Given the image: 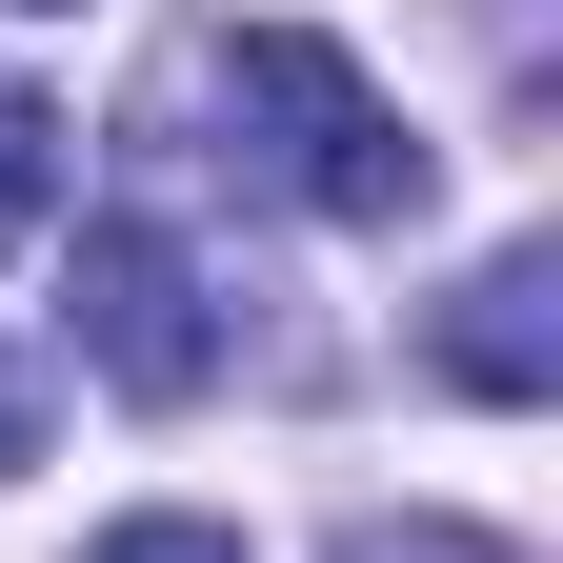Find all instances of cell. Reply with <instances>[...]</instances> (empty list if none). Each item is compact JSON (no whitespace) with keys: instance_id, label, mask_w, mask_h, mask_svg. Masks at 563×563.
Returning <instances> with one entry per match:
<instances>
[{"instance_id":"cell-6","label":"cell","mask_w":563,"mask_h":563,"mask_svg":"<svg viewBox=\"0 0 563 563\" xmlns=\"http://www.w3.org/2000/svg\"><path fill=\"white\" fill-rule=\"evenodd\" d=\"M342 563H504V543H483V523H363Z\"/></svg>"},{"instance_id":"cell-7","label":"cell","mask_w":563,"mask_h":563,"mask_svg":"<svg viewBox=\"0 0 563 563\" xmlns=\"http://www.w3.org/2000/svg\"><path fill=\"white\" fill-rule=\"evenodd\" d=\"M21 463H41V383L0 363V483H21Z\"/></svg>"},{"instance_id":"cell-2","label":"cell","mask_w":563,"mask_h":563,"mask_svg":"<svg viewBox=\"0 0 563 563\" xmlns=\"http://www.w3.org/2000/svg\"><path fill=\"white\" fill-rule=\"evenodd\" d=\"M81 363L121 402H201L222 383V322H201V262L162 222H81Z\"/></svg>"},{"instance_id":"cell-1","label":"cell","mask_w":563,"mask_h":563,"mask_svg":"<svg viewBox=\"0 0 563 563\" xmlns=\"http://www.w3.org/2000/svg\"><path fill=\"white\" fill-rule=\"evenodd\" d=\"M222 101L262 121V162L302 181L322 222H422V181H443V162L402 141V101H383L342 41H302V21H242V41H222Z\"/></svg>"},{"instance_id":"cell-3","label":"cell","mask_w":563,"mask_h":563,"mask_svg":"<svg viewBox=\"0 0 563 563\" xmlns=\"http://www.w3.org/2000/svg\"><path fill=\"white\" fill-rule=\"evenodd\" d=\"M543 302H563V262L504 242V262L443 302V383H463V402H543V383H563V322H543Z\"/></svg>"},{"instance_id":"cell-5","label":"cell","mask_w":563,"mask_h":563,"mask_svg":"<svg viewBox=\"0 0 563 563\" xmlns=\"http://www.w3.org/2000/svg\"><path fill=\"white\" fill-rule=\"evenodd\" d=\"M81 563H242V523H201V504H141V523H101Z\"/></svg>"},{"instance_id":"cell-4","label":"cell","mask_w":563,"mask_h":563,"mask_svg":"<svg viewBox=\"0 0 563 563\" xmlns=\"http://www.w3.org/2000/svg\"><path fill=\"white\" fill-rule=\"evenodd\" d=\"M41 222H60V101H41V81H0V262H21Z\"/></svg>"}]
</instances>
